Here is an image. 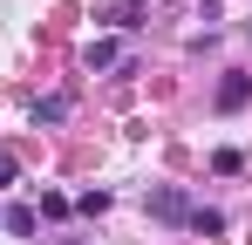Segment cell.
<instances>
[{
  "instance_id": "cell-1",
  "label": "cell",
  "mask_w": 252,
  "mask_h": 245,
  "mask_svg": "<svg viewBox=\"0 0 252 245\" xmlns=\"http://www.w3.org/2000/svg\"><path fill=\"white\" fill-rule=\"evenodd\" d=\"M252 102V75H225L218 82V109H246Z\"/></svg>"
},
{
  "instance_id": "cell-4",
  "label": "cell",
  "mask_w": 252,
  "mask_h": 245,
  "mask_svg": "<svg viewBox=\"0 0 252 245\" xmlns=\"http://www.w3.org/2000/svg\"><path fill=\"white\" fill-rule=\"evenodd\" d=\"M68 116V95H48V102H34V122H62Z\"/></svg>"
},
{
  "instance_id": "cell-6",
  "label": "cell",
  "mask_w": 252,
  "mask_h": 245,
  "mask_svg": "<svg viewBox=\"0 0 252 245\" xmlns=\"http://www.w3.org/2000/svg\"><path fill=\"white\" fill-rule=\"evenodd\" d=\"M116 61V41H89V68H109Z\"/></svg>"
},
{
  "instance_id": "cell-7",
  "label": "cell",
  "mask_w": 252,
  "mask_h": 245,
  "mask_svg": "<svg viewBox=\"0 0 252 245\" xmlns=\"http://www.w3.org/2000/svg\"><path fill=\"white\" fill-rule=\"evenodd\" d=\"M7 177H14V150H0V184H7Z\"/></svg>"
},
{
  "instance_id": "cell-2",
  "label": "cell",
  "mask_w": 252,
  "mask_h": 245,
  "mask_svg": "<svg viewBox=\"0 0 252 245\" xmlns=\"http://www.w3.org/2000/svg\"><path fill=\"white\" fill-rule=\"evenodd\" d=\"M150 211H157V218H170V225H191V204L177 198V191H150Z\"/></svg>"
},
{
  "instance_id": "cell-5",
  "label": "cell",
  "mask_w": 252,
  "mask_h": 245,
  "mask_svg": "<svg viewBox=\"0 0 252 245\" xmlns=\"http://www.w3.org/2000/svg\"><path fill=\"white\" fill-rule=\"evenodd\" d=\"M191 232H205V239H218V232H225V218H218V211H191Z\"/></svg>"
},
{
  "instance_id": "cell-3",
  "label": "cell",
  "mask_w": 252,
  "mask_h": 245,
  "mask_svg": "<svg viewBox=\"0 0 252 245\" xmlns=\"http://www.w3.org/2000/svg\"><path fill=\"white\" fill-rule=\"evenodd\" d=\"M0 225H7L14 239H28V232H34V211H28V204H14V211H0Z\"/></svg>"
}]
</instances>
